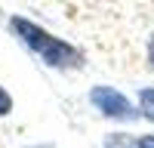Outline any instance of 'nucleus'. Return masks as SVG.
<instances>
[{"label":"nucleus","mask_w":154,"mask_h":148,"mask_svg":"<svg viewBox=\"0 0 154 148\" xmlns=\"http://www.w3.org/2000/svg\"><path fill=\"white\" fill-rule=\"evenodd\" d=\"M9 28L19 40L31 49V53L49 68H59V71H71V68H80L83 65V53L74 49L68 40H59L56 34L43 31L40 25L28 22L25 16H9Z\"/></svg>","instance_id":"obj_1"},{"label":"nucleus","mask_w":154,"mask_h":148,"mask_svg":"<svg viewBox=\"0 0 154 148\" xmlns=\"http://www.w3.org/2000/svg\"><path fill=\"white\" fill-rule=\"evenodd\" d=\"M89 102L99 114H105L108 120H136L139 117V105H133L120 90L114 86H93L89 90Z\"/></svg>","instance_id":"obj_2"},{"label":"nucleus","mask_w":154,"mask_h":148,"mask_svg":"<svg viewBox=\"0 0 154 148\" xmlns=\"http://www.w3.org/2000/svg\"><path fill=\"white\" fill-rule=\"evenodd\" d=\"M105 148H139V139L130 133H108L105 136Z\"/></svg>","instance_id":"obj_3"},{"label":"nucleus","mask_w":154,"mask_h":148,"mask_svg":"<svg viewBox=\"0 0 154 148\" xmlns=\"http://www.w3.org/2000/svg\"><path fill=\"white\" fill-rule=\"evenodd\" d=\"M139 114L154 123V86H145V90L139 93Z\"/></svg>","instance_id":"obj_4"},{"label":"nucleus","mask_w":154,"mask_h":148,"mask_svg":"<svg viewBox=\"0 0 154 148\" xmlns=\"http://www.w3.org/2000/svg\"><path fill=\"white\" fill-rule=\"evenodd\" d=\"M9 111H12V99H9V93L3 86H0V117H6Z\"/></svg>","instance_id":"obj_5"},{"label":"nucleus","mask_w":154,"mask_h":148,"mask_svg":"<svg viewBox=\"0 0 154 148\" xmlns=\"http://www.w3.org/2000/svg\"><path fill=\"white\" fill-rule=\"evenodd\" d=\"M139 148H154V133H148V136H139Z\"/></svg>","instance_id":"obj_6"},{"label":"nucleus","mask_w":154,"mask_h":148,"mask_svg":"<svg viewBox=\"0 0 154 148\" xmlns=\"http://www.w3.org/2000/svg\"><path fill=\"white\" fill-rule=\"evenodd\" d=\"M148 65H151V71H154V31H151V37H148Z\"/></svg>","instance_id":"obj_7"}]
</instances>
